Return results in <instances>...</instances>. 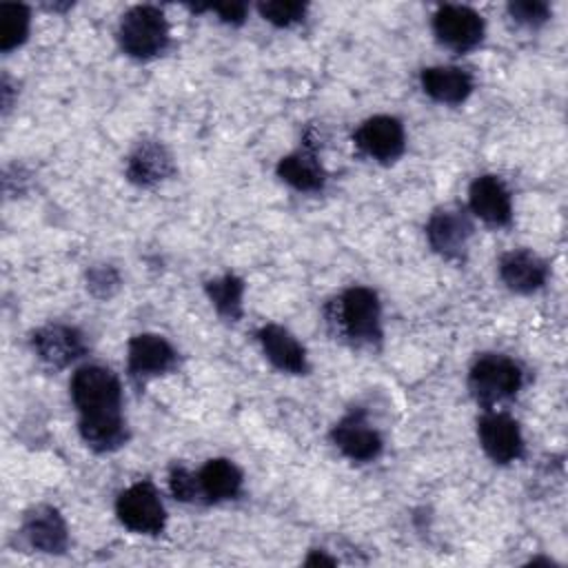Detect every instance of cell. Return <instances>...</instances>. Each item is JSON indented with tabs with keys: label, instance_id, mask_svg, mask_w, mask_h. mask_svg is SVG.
<instances>
[{
	"label": "cell",
	"instance_id": "6da1fadb",
	"mask_svg": "<svg viewBox=\"0 0 568 568\" xmlns=\"http://www.w3.org/2000/svg\"><path fill=\"white\" fill-rule=\"evenodd\" d=\"M71 399L80 410V417L115 415L122 406V388L109 368L91 364L73 373Z\"/></svg>",
	"mask_w": 568,
	"mask_h": 568
},
{
	"label": "cell",
	"instance_id": "7a4b0ae2",
	"mask_svg": "<svg viewBox=\"0 0 568 568\" xmlns=\"http://www.w3.org/2000/svg\"><path fill=\"white\" fill-rule=\"evenodd\" d=\"M333 322L355 344H373L382 337L379 328V302L366 286H351L333 304Z\"/></svg>",
	"mask_w": 568,
	"mask_h": 568
},
{
	"label": "cell",
	"instance_id": "3957f363",
	"mask_svg": "<svg viewBox=\"0 0 568 568\" xmlns=\"http://www.w3.org/2000/svg\"><path fill=\"white\" fill-rule=\"evenodd\" d=\"M120 47L133 58H153L169 42V24L158 7L140 4L129 9L118 29Z\"/></svg>",
	"mask_w": 568,
	"mask_h": 568
},
{
	"label": "cell",
	"instance_id": "277c9868",
	"mask_svg": "<svg viewBox=\"0 0 568 568\" xmlns=\"http://www.w3.org/2000/svg\"><path fill=\"white\" fill-rule=\"evenodd\" d=\"M521 386V368L504 355L479 357L468 375V388L473 397L490 406L506 397H513Z\"/></svg>",
	"mask_w": 568,
	"mask_h": 568
},
{
	"label": "cell",
	"instance_id": "5b68a950",
	"mask_svg": "<svg viewBox=\"0 0 568 568\" xmlns=\"http://www.w3.org/2000/svg\"><path fill=\"white\" fill-rule=\"evenodd\" d=\"M115 515L129 530L142 535H158L166 521L158 490L149 481H138L122 490L115 501Z\"/></svg>",
	"mask_w": 568,
	"mask_h": 568
},
{
	"label": "cell",
	"instance_id": "8992f818",
	"mask_svg": "<svg viewBox=\"0 0 568 568\" xmlns=\"http://www.w3.org/2000/svg\"><path fill=\"white\" fill-rule=\"evenodd\" d=\"M433 31L450 49L466 51L481 42L484 36V20L468 7L462 4H446L437 9L433 18Z\"/></svg>",
	"mask_w": 568,
	"mask_h": 568
},
{
	"label": "cell",
	"instance_id": "52a82bcc",
	"mask_svg": "<svg viewBox=\"0 0 568 568\" xmlns=\"http://www.w3.org/2000/svg\"><path fill=\"white\" fill-rule=\"evenodd\" d=\"M477 435L486 455L497 464L515 462L524 450L519 426L506 413H486L477 422Z\"/></svg>",
	"mask_w": 568,
	"mask_h": 568
},
{
	"label": "cell",
	"instance_id": "ba28073f",
	"mask_svg": "<svg viewBox=\"0 0 568 568\" xmlns=\"http://www.w3.org/2000/svg\"><path fill=\"white\" fill-rule=\"evenodd\" d=\"M355 142L366 155L379 162H393L404 151V126L390 115H375L362 122L355 131Z\"/></svg>",
	"mask_w": 568,
	"mask_h": 568
},
{
	"label": "cell",
	"instance_id": "9c48e42d",
	"mask_svg": "<svg viewBox=\"0 0 568 568\" xmlns=\"http://www.w3.org/2000/svg\"><path fill=\"white\" fill-rule=\"evenodd\" d=\"M470 235H473V224L462 211H448V209L437 211L430 215L426 224V237L430 246L448 260L464 257Z\"/></svg>",
	"mask_w": 568,
	"mask_h": 568
},
{
	"label": "cell",
	"instance_id": "30bf717a",
	"mask_svg": "<svg viewBox=\"0 0 568 568\" xmlns=\"http://www.w3.org/2000/svg\"><path fill=\"white\" fill-rule=\"evenodd\" d=\"M33 351L44 364L64 368L84 353V339L73 326L47 324L33 333Z\"/></svg>",
	"mask_w": 568,
	"mask_h": 568
},
{
	"label": "cell",
	"instance_id": "8fae6325",
	"mask_svg": "<svg viewBox=\"0 0 568 568\" xmlns=\"http://www.w3.org/2000/svg\"><path fill=\"white\" fill-rule=\"evenodd\" d=\"M335 446L353 462H371L382 450L379 433L364 419L362 413H351L333 428Z\"/></svg>",
	"mask_w": 568,
	"mask_h": 568
},
{
	"label": "cell",
	"instance_id": "7c38bea8",
	"mask_svg": "<svg viewBox=\"0 0 568 568\" xmlns=\"http://www.w3.org/2000/svg\"><path fill=\"white\" fill-rule=\"evenodd\" d=\"M129 371L135 377L162 375L175 364L173 346L153 333H142L129 342Z\"/></svg>",
	"mask_w": 568,
	"mask_h": 568
},
{
	"label": "cell",
	"instance_id": "4fadbf2b",
	"mask_svg": "<svg viewBox=\"0 0 568 568\" xmlns=\"http://www.w3.org/2000/svg\"><path fill=\"white\" fill-rule=\"evenodd\" d=\"M468 202L470 209L477 217H481L488 224L504 226L513 217V204H510V193L501 184L499 178L495 175H481L470 184L468 191Z\"/></svg>",
	"mask_w": 568,
	"mask_h": 568
},
{
	"label": "cell",
	"instance_id": "5bb4252c",
	"mask_svg": "<svg viewBox=\"0 0 568 568\" xmlns=\"http://www.w3.org/2000/svg\"><path fill=\"white\" fill-rule=\"evenodd\" d=\"M22 532L27 541L40 552H62L69 541L67 524L51 506H36L29 510L22 524Z\"/></svg>",
	"mask_w": 568,
	"mask_h": 568
},
{
	"label": "cell",
	"instance_id": "9a60e30c",
	"mask_svg": "<svg viewBox=\"0 0 568 568\" xmlns=\"http://www.w3.org/2000/svg\"><path fill=\"white\" fill-rule=\"evenodd\" d=\"M546 275V262L530 251H510L499 262V277L515 293L537 291L539 286H544Z\"/></svg>",
	"mask_w": 568,
	"mask_h": 568
},
{
	"label": "cell",
	"instance_id": "2e32d148",
	"mask_svg": "<svg viewBox=\"0 0 568 568\" xmlns=\"http://www.w3.org/2000/svg\"><path fill=\"white\" fill-rule=\"evenodd\" d=\"M171 173V153L160 142H142L126 162V178L138 186H155Z\"/></svg>",
	"mask_w": 568,
	"mask_h": 568
},
{
	"label": "cell",
	"instance_id": "e0dca14e",
	"mask_svg": "<svg viewBox=\"0 0 568 568\" xmlns=\"http://www.w3.org/2000/svg\"><path fill=\"white\" fill-rule=\"evenodd\" d=\"M257 339L262 344L264 355L273 366L286 373H304L306 371V353L302 344L282 326L266 324L260 328Z\"/></svg>",
	"mask_w": 568,
	"mask_h": 568
},
{
	"label": "cell",
	"instance_id": "ac0fdd59",
	"mask_svg": "<svg viewBox=\"0 0 568 568\" xmlns=\"http://www.w3.org/2000/svg\"><path fill=\"white\" fill-rule=\"evenodd\" d=\"M422 89L437 102L459 104L473 91V78L459 67H428L422 71Z\"/></svg>",
	"mask_w": 568,
	"mask_h": 568
},
{
	"label": "cell",
	"instance_id": "d6986e66",
	"mask_svg": "<svg viewBox=\"0 0 568 568\" xmlns=\"http://www.w3.org/2000/svg\"><path fill=\"white\" fill-rule=\"evenodd\" d=\"M197 481H200L202 497H206L209 501H222L240 493L242 473L233 462L217 457V459H209L202 466Z\"/></svg>",
	"mask_w": 568,
	"mask_h": 568
},
{
	"label": "cell",
	"instance_id": "ffe728a7",
	"mask_svg": "<svg viewBox=\"0 0 568 568\" xmlns=\"http://www.w3.org/2000/svg\"><path fill=\"white\" fill-rule=\"evenodd\" d=\"M277 175L297 191H317L326 180L320 160L306 149L282 158L277 164Z\"/></svg>",
	"mask_w": 568,
	"mask_h": 568
},
{
	"label": "cell",
	"instance_id": "44dd1931",
	"mask_svg": "<svg viewBox=\"0 0 568 568\" xmlns=\"http://www.w3.org/2000/svg\"><path fill=\"white\" fill-rule=\"evenodd\" d=\"M80 435L98 453L115 450L126 442V424L122 413L100 415V417H80Z\"/></svg>",
	"mask_w": 568,
	"mask_h": 568
},
{
	"label": "cell",
	"instance_id": "7402d4cb",
	"mask_svg": "<svg viewBox=\"0 0 568 568\" xmlns=\"http://www.w3.org/2000/svg\"><path fill=\"white\" fill-rule=\"evenodd\" d=\"M206 293L217 308L220 315L226 320H237L242 315V293L244 284L235 275H224L220 280H213L206 284Z\"/></svg>",
	"mask_w": 568,
	"mask_h": 568
},
{
	"label": "cell",
	"instance_id": "603a6c76",
	"mask_svg": "<svg viewBox=\"0 0 568 568\" xmlns=\"http://www.w3.org/2000/svg\"><path fill=\"white\" fill-rule=\"evenodd\" d=\"M29 33V9L24 4L0 7V49L11 51L27 40Z\"/></svg>",
	"mask_w": 568,
	"mask_h": 568
},
{
	"label": "cell",
	"instance_id": "cb8c5ba5",
	"mask_svg": "<svg viewBox=\"0 0 568 568\" xmlns=\"http://www.w3.org/2000/svg\"><path fill=\"white\" fill-rule=\"evenodd\" d=\"M260 13H262V18H266L268 22H273L277 27H288L304 18L306 4H302V2H262Z\"/></svg>",
	"mask_w": 568,
	"mask_h": 568
},
{
	"label": "cell",
	"instance_id": "d4e9b609",
	"mask_svg": "<svg viewBox=\"0 0 568 568\" xmlns=\"http://www.w3.org/2000/svg\"><path fill=\"white\" fill-rule=\"evenodd\" d=\"M169 484H171L173 497L180 499V501H193L197 495H202V493H200V481H197V477L191 475V473H189L186 468H182V466H175V468L171 470Z\"/></svg>",
	"mask_w": 568,
	"mask_h": 568
},
{
	"label": "cell",
	"instance_id": "484cf974",
	"mask_svg": "<svg viewBox=\"0 0 568 568\" xmlns=\"http://www.w3.org/2000/svg\"><path fill=\"white\" fill-rule=\"evenodd\" d=\"M510 16L521 22V24H541L548 18V4L546 2H537V0H521V2H510L508 4Z\"/></svg>",
	"mask_w": 568,
	"mask_h": 568
},
{
	"label": "cell",
	"instance_id": "4316f807",
	"mask_svg": "<svg viewBox=\"0 0 568 568\" xmlns=\"http://www.w3.org/2000/svg\"><path fill=\"white\" fill-rule=\"evenodd\" d=\"M98 286H102V295H109L111 288L118 286V275H115V271L109 268V266L93 268L91 275H89V288L95 293Z\"/></svg>",
	"mask_w": 568,
	"mask_h": 568
},
{
	"label": "cell",
	"instance_id": "83f0119b",
	"mask_svg": "<svg viewBox=\"0 0 568 568\" xmlns=\"http://www.w3.org/2000/svg\"><path fill=\"white\" fill-rule=\"evenodd\" d=\"M224 22H233V24H237V22H242L244 20V16H246V7L244 4H215V7H211Z\"/></svg>",
	"mask_w": 568,
	"mask_h": 568
},
{
	"label": "cell",
	"instance_id": "f1b7e54d",
	"mask_svg": "<svg viewBox=\"0 0 568 568\" xmlns=\"http://www.w3.org/2000/svg\"><path fill=\"white\" fill-rule=\"evenodd\" d=\"M308 566H317V564H326V566H333L335 561L331 557H326L324 552H313L308 559H306Z\"/></svg>",
	"mask_w": 568,
	"mask_h": 568
}]
</instances>
